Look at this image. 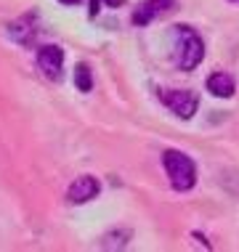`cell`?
I'll use <instances>...</instances> for the list:
<instances>
[{
    "instance_id": "cell-6",
    "label": "cell",
    "mask_w": 239,
    "mask_h": 252,
    "mask_svg": "<svg viewBox=\"0 0 239 252\" xmlns=\"http://www.w3.org/2000/svg\"><path fill=\"white\" fill-rule=\"evenodd\" d=\"M99 191H101L99 178H93V175H80V178L69 186V191H67V202L69 204H85V202L96 199Z\"/></svg>"
},
{
    "instance_id": "cell-8",
    "label": "cell",
    "mask_w": 239,
    "mask_h": 252,
    "mask_svg": "<svg viewBox=\"0 0 239 252\" xmlns=\"http://www.w3.org/2000/svg\"><path fill=\"white\" fill-rule=\"evenodd\" d=\"M74 85H77L83 93L93 91V74H91V69H88V64H80L77 69H74Z\"/></svg>"
},
{
    "instance_id": "cell-10",
    "label": "cell",
    "mask_w": 239,
    "mask_h": 252,
    "mask_svg": "<svg viewBox=\"0 0 239 252\" xmlns=\"http://www.w3.org/2000/svg\"><path fill=\"white\" fill-rule=\"evenodd\" d=\"M61 3H64V5H77L80 0H61Z\"/></svg>"
},
{
    "instance_id": "cell-3",
    "label": "cell",
    "mask_w": 239,
    "mask_h": 252,
    "mask_svg": "<svg viewBox=\"0 0 239 252\" xmlns=\"http://www.w3.org/2000/svg\"><path fill=\"white\" fill-rule=\"evenodd\" d=\"M160 101L181 120H191L200 106V98L191 91H160Z\"/></svg>"
},
{
    "instance_id": "cell-2",
    "label": "cell",
    "mask_w": 239,
    "mask_h": 252,
    "mask_svg": "<svg viewBox=\"0 0 239 252\" xmlns=\"http://www.w3.org/2000/svg\"><path fill=\"white\" fill-rule=\"evenodd\" d=\"M162 167H165L170 186L175 191H189L197 183V167L191 162V157H186L183 152H175V149H168L162 152Z\"/></svg>"
},
{
    "instance_id": "cell-5",
    "label": "cell",
    "mask_w": 239,
    "mask_h": 252,
    "mask_svg": "<svg viewBox=\"0 0 239 252\" xmlns=\"http://www.w3.org/2000/svg\"><path fill=\"white\" fill-rule=\"evenodd\" d=\"M37 66L45 77L61 80V69H64V51L59 45H43L37 48Z\"/></svg>"
},
{
    "instance_id": "cell-4",
    "label": "cell",
    "mask_w": 239,
    "mask_h": 252,
    "mask_svg": "<svg viewBox=\"0 0 239 252\" xmlns=\"http://www.w3.org/2000/svg\"><path fill=\"white\" fill-rule=\"evenodd\" d=\"M173 8H175V0H143L138 8L133 11L131 22L136 27H146V24H152L154 19H160L162 13H170Z\"/></svg>"
},
{
    "instance_id": "cell-7",
    "label": "cell",
    "mask_w": 239,
    "mask_h": 252,
    "mask_svg": "<svg viewBox=\"0 0 239 252\" xmlns=\"http://www.w3.org/2000/svg\"><path fill=\"white\" fill-rule=\"evenodd\" d=\"M207 91L213 93L215 98H231V96H234V91H237V83H234L231 74L215 72V74H210V77H207Z\"/></svg>"
},
{
    "instance_id": "cell-9",
    "label": "cell",
    "mask_w": 239,
    "mask_h": 252,
    "mask_svg": "<svg viewBox=\"0 0 239 252\" xmlns=\"http://www.w3.org/2000/svg\"><path fill=\"white\" fill-rule=\"evenodd\" d=\"M112 5V8H120L122 3H125V0H91V13L96 16V13H99V5Z\"/></svg>"
},
{
    "instance_id": "cell-1",
    "label": "cell",
    "mask_w": 239,
    "mask_h": 252,
    "mask_svg": "<svg viewBox=\"0 0 239 252\" xmlns=\"http://www.w3.org/2000/svg\"><path fill=\"white\" fill-rule=\"evenodd\" d=\"M175 66L183 72H191L205 59V43L191 27H175V45H173Z\"/></svg>"
}]
</instances>
